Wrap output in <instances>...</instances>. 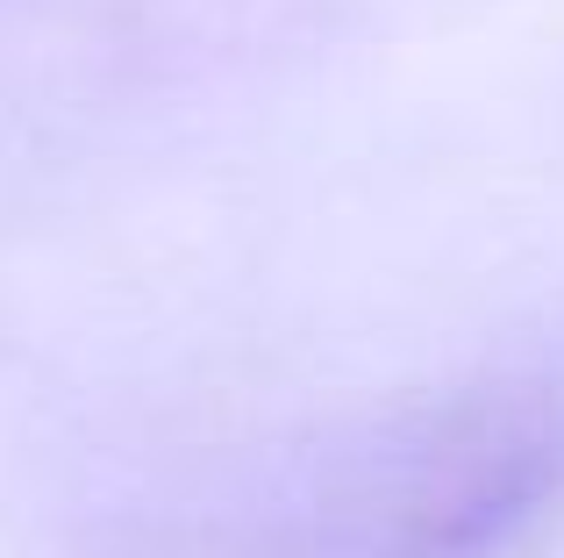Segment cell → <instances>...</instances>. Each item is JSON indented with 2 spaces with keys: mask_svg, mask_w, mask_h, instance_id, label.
<instances>
[{
  "mask_svg": "<svg viewBox=\"0 0 564 558\" xmlns=\"http://www.w3.org/2000/svg\"><path fill=\"white\" fill-rule=\"evenodd\" d=\"M564 508V379H486L293 451H250L186 494V558H508Z\"/></svg>",
  "mask_w": 564,
  "mask_h": 558,
  "instance_id": "cell-1",
  "label": "cell"
}]
</instances>
